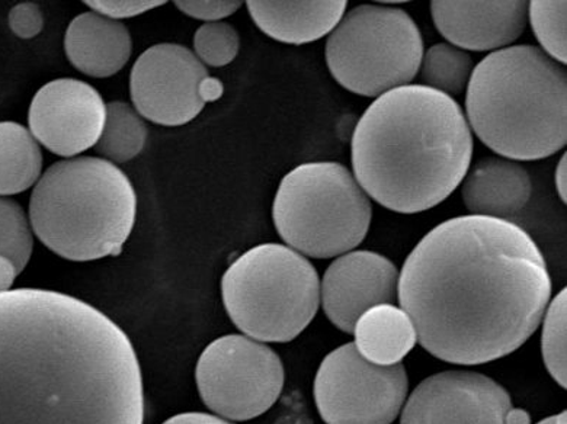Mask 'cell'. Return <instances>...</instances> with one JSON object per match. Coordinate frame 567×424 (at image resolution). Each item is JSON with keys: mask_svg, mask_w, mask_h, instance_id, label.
I'll list each match as a JSON object with an SVG mask.
<instances>
[{"mask_svg": "<svg viewBox=\"0 0 567 424\" xmlns=\"http://www.w3.org/2000/svg\"><path fill=\"white\" fill-rule=\"evenodd\" d=\"M550 296L547 263L533 237L491 217L440 224L399 275V302L417 342L457 365H481L517 351L540 325Z\"/></svg>", "mask_w": 567, "mask_h": 424, "instance_id": "cell-1", "label": "cell"}, {"mask_svg": "<svg viewBox=\"0 0 567 424\" xmlns=\"http://www.w3.org/2000/svg\"><path fill=\"white\" fill-rule=\"evenodd\" d=\"M132 340L58 291L0 292V424H143Z\"/></svg>", "mask_w": 567, "mask_h": 424, "instance_id": "cell-2", "label": "cell"}, {"mask_svg": "<svg viewBox=\"0 0 567 424\" xmlns=\"http://www.w3.org/2000/svg\"><path fill=\"white\" fill-rule=\"evenodd\" d=\"M473 135L462 106L424 85L378 97L352 135L358 185L381 207L401 214L445 201L466 178Z\"/></svg>", "mask_w": 567, "mask_h": 424, "instance_id": "cell-3", "label": "cell"}, {"mask_svg": "<svg viewBox=\"0 0 567 424\" xmlns=\"http://www.w3.org/2000/svg\"><path fill=\"white\" fill-rule=\"evenodd\" d=\"M468 127L492 152L513 161H542L567 142V74L536 45L487 55L467 85Z\"/></svg>", "mask_w": 567, "mask_h": 424, "instance_id": "cell-4", "label": "cell"}, {"mask_svg": "<svg viewBox=\"0 0 567 424\" xmlns=\"http://www.w3.org/2000/svg\"><path fill=\"white\" fill-rule=\"evenodd\" d=\"M136 214L132 180L105 158L54 163L30 199L31 230L51 251L73 262L120 255Z\"/></svg>", "mask_w": 567, "mask_h": 424, "instance_id": "cell-5", "label": "cell"}, {"mask_svg": "<svg viewBox=\"0 0 567 424\" xmlns=\"http://www.w3.org/2000/svg\"><path fill=\"white\" fill-rule=\"evenodd\" d=\"M223 304L241 333L286 343L318 314L320 281L313 265L291 247L267 244L237 258L221 279Z\"/></svg>", "mask_w": 567, "mask_h": 424, "instance_id": "cell-6", "label": "cell"}, {"mask_svg": "<svg viewBox=\"0 0 567 424\" xmlns=\"http://www.w3.org/2000/svg\"><path fill=\"white\" fill-rule=\"evenodd\" d=\"M272 217L278 235L292 250L329 259L362 244L373 207L346 166L316 162L297 166L281 180Z\"/></svg>", "mask_w": 567, "mask_h": 424, "instance_id": "cell-7", "label": "cell"}, {"mask_svg": "<svg viewBox=\"0 0 567 424\" xmlns=\"http://www.w3.org/2000/svg\"><path fill=\"white\" fill-rule=\"evenodd\" d=\"M422 55L424 40L411 15L379 4L351 9L327 43L334 81L367 97L408 86L420 72Z\"/></svg>", "mask_w": 567, "mask_h": 424, "instance_id": "cell-8", "label": "cell"}, {"mask_svg": "<svg viewBox=\"0 0 567 424\" xmlns=\"http://www.w3.org/2000/svg\"><path fill=\"white\" fill-rule=\"evenodd\" d=\"M284 380L278 353L244 334L214 340L195 368L199 397L216 416L229 422L262 416L280 399Z\"/></svg>", "mask_w": 567, "mask_h": 424, "instance_id": "cell-9", "label": "cell"}, {"mask_svg": "<svg viewBox=\"0 0 567 424\" xmlns=\"http://www.w3.org/2000/svg\"><path fill=\"white\" fill-rule=\"evenodd\" d=\"M408 372L402 363L367 361L354 343L323 359L315 380V400L327 424H392L406 403Z\"/></svg>", "mask_w": 567, "mask_h": 424, "instance_id": "cell-10", "label": "cell"}, {"mask_svg": "<svg viewBox=\"0 0 567 424\" xmlns=\"http://www.w3.org/2000/svg\"><path fill=\"white\" fill-rule=\"evenodd\" d=\"M130 95L144 118L179 127L223 95V83L210 77L187 46L165 43L151 46L134 63Z\"/></svg>", "mask_w": 567, "mask_h": 424, "instance_id": "cell-11", "label": "cell"}, {"mask_svg": "<svg viewBox=\"0 0 567 424\" xmlns=\"http://www.w3.org/2000/svg\"><path fill=\"white\" fill-rule=\"evenodd\" d=\"M105 118L106 104L94 86L55 79L32 97L28 130L54 155L73 157L96 146Z\"/></svg>", "mask_w": 567, "mask_h": 424, "instance_id": "cell-12", "label": "cell"}, {"mask_svg": "<svg viewBox=\"0 0 567 424\" xmlns=\"http://www.w3.org/2000/svg\"><path fill=\"white\" fill-rule=\"evenodd\" d=\"M508 391L472 371L441 372L422 381L402 410L401 424H506Z\"/></svg>", "mask_w": 567, "mask_h": 424, "instance_id": "cell-13", "label": "cell"}, {"mask_svg": "<svg viewBox=\"0 0 567 424\" xmlns=\"http://www.w3.org/2000/svg\"><path fill=\"white\" fill-rule=\"evenodd\" d=\"M398 286L399 270L392 260L374 251H348L324 273L320 301L334 328L352 333L365 311L396 301Z\"/></svg>", "mask_w": 567, "mask_h": 424, "instance_id": "cell-14", "label": "cell"}, {"mask_svg": "<svg viewBox=\"0 0 567 424\" xmlns=\"http://www.w3.org/2000/svg\"><path fill=\"white\" fill-rule=\"evenodd\" d=\"M431 13L440 34L457 49L502 50L523 35L528 21V2L434 0Z\"/></svg>", "mask_w": 567, "mask_h": 424, "instance_id": "cell-15", "label": "cell"}, {"mask_svg": "<svg viewBox=\"0 0 567 424\" xmlns=\"http://www.w3.org/2000/svg\"><path fill=\"white\" fill-rule=\"evenodd\" d=\"M64 50L74 68L92 77H110L127 64L133 43L128 28L96 12L69 23Z\"/></svg>", "mask_w": 567, "mask_h": 424, "instance_id": "cell-16", "label": "cell"}, {"mask_svg": "<svg viewBox=\"0 0 567 424\" xmlns=\"http://www.w3.org/2000/svg\"><path fill=\"white\" fill-rule=\"evenodd\" d=\"M533 194L532 178L523 166L501 157H486L464 180L462 197L472 216L506 220L517 216Z\"/></svg>", "mask_w": 567, "mask_h": 424, "instance_id": "cell-17", "label": "cell"}, {"mask_svg": "<svg viewBox=\"0 0 567 424\" xmlns=\"http://www.w3.org/2000/svg\"><path fill=\"white\" fill-rule=\"evenodd\" d=\"M248 11L260 31L286 44L315 43L342 20L346 0L311 2H260L250 0Z\"/></svg>", "mask_w": 567, "mask_h": 424, "instance_id": "cell-18", "label": "cell"}, {"mask_svg": "<svg viewBox=\"0 0 567 424\" xmlns=\"http://www.w3.org/2000/svg\"><path fill=\"white\" fill-rule=\"evenodd\" d=\"M355 348L367 361L390 366L401 363L417 342L416 329L406 311L393 304L375 306L358 319Z\"/></svg>", "mask_w": 567, "mask_h": 424, "instance_id": "cell-19", "label": "cell"}, {"mask_svg": "<svg viewBox=\"0 0 567 424\" xmlns=\"http://www.w3.org/2000/svg\"><path fill=\"white\" fill-rule=\"evenodd\" d=\"M43 153L30 130L13 121L0 123V197L30 189L40 179Z\"/></svg>", "mask_w": 567, "mask_h": 424, "instance_id": "cell-20", "label": "cell"}, {"mask_svg": "<svg viewBox=\"0 0 567 424\" xmlns=\"http://www.w3.org/2000/svg\"><path fill=\"white\" fill-rule=\"evenodd\" d=\"M147 127L136 110L125 102L106 105L104 130L96 143V152L111 163H125L141 155L146 146Z\"/></svg>", "mask_w": 567, "mask_h": 424, "instance_id": "cell-21", "label": "cell"}, {"mask_svg": "<svg viewBox=\"0 0 567 424\" xmlns=\"http://www.w3.org/2000/svg\"><path fill=\"white\" fill-rule=\"evenodd\" d=\"M472 73L471 54L457 46L436 44L422 55L421 79L424 86L445 95H460L471 82Z\"/></svg>", "mask_w": 567, "mask_h": 424, "instance_id": "cell-22", "label": "cell"}, {"mask_svg": "<svg viewBox=\"0 0 567 424\" xmlns=\"http://www.w3.org/2000/svg\"><path fill=\"white\" fill-rule=\"evenodd\" d=\"M528 20L544 53L566 64V0H534L528 3Z\"/></svg>", "mask_w": 567, "mask_h": 424, "instance_id": "cell-23", "label": "cell"}, {"mask_svg": "<svg viewBox=\"0 0 567 424\" xmlns=\"http://www.w3.org/2000/svg\"><path fill=\"white\" fill-rule=\"evenodd\" d=\"M566 304L567 292L561 290L544 313L542 335L544 363L553 379L564 389L567 385Z\"/></svg>", "mask_w": 567, "mask_h": 424, "instance_id": "cell-24", "label": "cell"}, {"mask_svg": "<svg viewBox=\"0 0 567 424\" xmlns=\"http://www.w3.org/2000/svg\"><path fill=\"white\" fill-rule=\"evenodd\" d=\"M34 237L20 204L0 197V255L7 256L21 272L30 262Z\"/></svg>", "mask_w": 567, "mask_h": 424, "instance_id": "cell-25", "label": "cell"}, {"mask_svg": "<svg viewBox=\"0 0 567 424\" xmlns=\"http://www.w3.org/2000/svg\"><path fill=\"white\" fill-rule=\"evenodd\" d=\"M239 46V34L227 22H207L195 32L194 54L204 66H227L236 59Z\"/></svg>", "mask_w": 567, "mask_h": 424, "instance_id": "cell-26", "label": "cell"}, {"mask_svg": "<svg viewBox=\"0 0 567 424\" xmlns=\"http://www.w3.org/2000/svg\"><path fill=\"white\" fill-rule=\"evenodd\" d=\"M9 27L20 39H34L43 31L44 17L39 4L24 2L17 4L9 12Z\"/></svg>", "mask_w": 567, "mask_h": 424, "instance_id": "cell-27", "label": "cell"}, {"mask_svg": "<svg viewBox=\"0 0 567 424\" xmlns=\"http://www.w3.org/2000/svg\"><path fill=\"white\" fill-rule=\"evenodd\" d=\"M87 7L94 9V12L100 13V15L105 18H111V20H124V18H133L137 15H142V13L152 11L157 7H162L165 2H147V0H127V2H123V0H96V2H85Z\"/></svg>", "mask_w": 567, "mask_h": 424, "instance_id": "cell-28", "label": "cell"}, {"mask_svg": "<svg viewBox=\"0 0 567 424\" xmlns=\"http://www.w3.org/2000/svg\"><path fill=\"white\" fill-rule=\"evenodd\" d=\"M175 7L195 20L218 22L235 13L241 2H175Z\"/></svg>", "mask_w": 567, "mask_h": 424, "instance_id": "cell-29", "label": "cell"}, {"mask_svg": "<svg viewBox=\"0 0 567 424\" xmlns=\"http://www.w3.org/2000/svg\"><path fill=\"white\" fill-rule=\"evenodd\" d=\"M162 424H234L226 418L202 412H189L176 414Z\"/></svg>", "mask_w": 567, "mask_h": 424, "instance_id": "cell-30", "label": "cell"}, {"mask_svg": "<svg viewBox=\"0 0 567 424\" xmlns=\"http://www.w3.org/2000/svg\"><path fill=\"white\" fill-rule=\"evenodd\" d=\"M20 273V268L11 259L0 255V292L12 290L13 282Z\"/></svg>", "mask_w": 567, "mask_h": 424, "instance_id": "cell-31", "label": "cell"}, {"mask_svg": "<svg viewBox=\"0 0 567 424\" xmlns=\"http://www.w3.org/2000/svg\"><path fill=\"white\" fill-rule=\"evenodd\" d=\"M556 189L561 201H567V156L564 155L556 167Z\"/></svg>", "mask_w": 567, "mask_h": 424, "instance_id": "cell-32", "label": "cell"}, {"mask_svg": "<svg viewBox=\"0 0 567 424\" xmlns=\"http://www.w3.org/2000/svg\"><path fill=\"white\" fill-rule=\"evenodd\" d=\"M506 424H532V417L523 409H511Z\"/></svg>", "mask_w": 567, "mask_h": 424, "instance_id": "cell-33", "label": "cell"}, {"mask_svg": "<svg viewBox=\"0 0 567 424\" xmlns=\"http://www.w3.org/2000/svg\"><path fill=\"white\" fill-rule=\"evenodd\" d=\"M537 424H567L566 413L556 414V416L544 418V421Z\"/></svg>", "mask_w": 567, "mask_h": 424, "instance_id": "cell-34", "label": "cell"}]
</instances>
